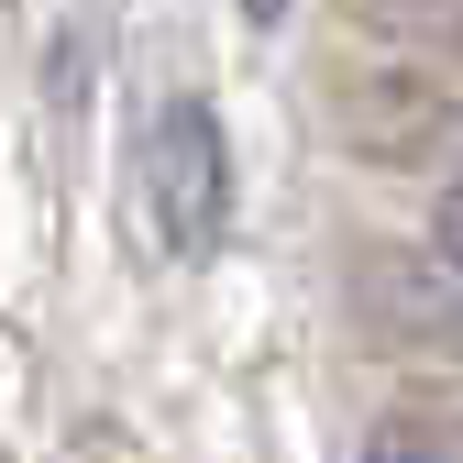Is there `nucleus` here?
Segmentation results:
<instances>
[{"mask_svg":"<svg viewBox=\"0 0 463 463\" xmlns=\"http://www.w3.org/2000/svg\"><path fill=\"white\" fill-rule=\"evenodd\" d=\"M144 210H155V243L177 265H210L232 232V133L199 89L155 99V122H144Z\"/></svg>","mask_w":463,"mask_h":463,"instance_id":"obj_1","label":"nucleus"},{"mask_svg":"<svg viewBox=\"0 0 463 463\" xmlns=\"http://www.w3.org/2000/svg\"><path fill=\"white\" fill-rule=\"evenodd\" d=\"M386 320L409 342H430V354H463V265H441V254L397 265L386 276Z\"/></svg>","mask_w":463,"mask_h":463,"instance_id":"obj_2","label":"nucleus"},{"mask_svg":"<svg viewBox=\"0 0 463 463\" xmlns=\"http://www.w3.org/2000/svg\"><path fill=\"white\" fill-rule=\"evenodd\" d=\"M430 254H441V265H463V165H452L441 199H430Z\"/></svg>","mask_w":463,"mask_h":463,"instance_id":"obj_3","label":"nucleus"},{"mask_svg":"<svg viewBox=\"0 0 463 463\" xmlns=\"http://www.w3.org/2000/svg\"><path fill=\"white\" fill-rule=\"evenodd\" d=\"M243 23H254V33H276V23H287V0H243Z\"/></svg>","mask_w":463,"mask_h":463,"instance_id":"obj_4","label":"nucleus"},{"mask_svg":"<svg viewBox=\"0 0 463 463\" xmlns=\"http://www.w3.org/2000/svg\"><path fill=\"white\" fill-rule=\"evenodd\" d=\"M364 463H430V452H420V441H375Z\"/></svg>","mask_w":463,"mask_h":463,"instance_id":"obj_5","label":"nucleus"}]
</instances>
